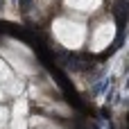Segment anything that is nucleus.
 I'll return each mask as SVG.
<instances>
[{
	"label": "nucleus",
	"instance_id": "obj_1",
	"mask_svg": "<svg viewBox=\"0 0 129 129\" xmlns=\"http://www.w3.org/2000/svg\"><path fill=\"white\" fill-rule=\"evenodd\" d=\"M50 32L54 36V41L68 50H79L82 45H86V36H88V27L86 20H79L75 16H59L52 20Z\"/></svg>",
	"mask_w": 129,
	"mask_h": 129
},
{
	"label": "nucleus",
	"instance_id": "obj_2",
	"mask_svg": "<svg viewBox=\"0 0 129 129\" xmlns=\"http://www.w3.org/2000/svg\"><path fill=\"white\" fill-rule=\"evenodd\" d=\"M2 57L7 59V63L16 70V73H20V75H34V57L29 54V50L25 48V45H20V43H5L2 45Z\"/></svg>",
	"mask_w": 129,
	"mask_h": 129
},
{
	"label": "nucleus",
	"instance_id": "obj_3",
	"mask_svg": "<svg viewBox=\"0 0 129 129\" xmlns=\"http://www.w3.org/2000/svg\"><path fill=\"white\" fill-rule=\"evenodd\" d=\"M113 36H116V27L111 23H100L98 29H95V34L91 36V43H88L91 52H102L113 41Z\"/></svg>",
	"mask_w": 129,
	"mask_h": 129
},
{
	"label": "nucleus",
	"instance_id": "obj_4",
	"mask_svg": "<svg viewBox=\"0 0 129 129\" xmlns=\"http://www.w3.org/2000/svg\"><path fill=\"white\" fill-rule=\"evenodd\" d=\"M61 5L73 14H93L100 9L102 0H61Z\"/></svg>",
	"mask_w": 129,
	"mask_h": 129
},
{
	"label": "nucleus",
	"instance_id": "obj_5",
	"mask_svg": "<svg viewBox=\"0 0 129 129\" xmlns=\"http://www.w3.org/2000/svg\"><path fill=\"white\" fill-rule=\"evenodd\" d=\"M14 79V75H11V66L7 63V59L0 54V84H7V82H11Z\"/></svg>",
	"mask_w": 129,
	"mask_h": 129
},
{
	"label": "nucleus",
	"instance_id": "obj_6",
	"mask_svg": "<svg viewBox=\"0 0 129 129\" xmlns=\"http://www.w3.org/2000/svg\"><path fill=\"white\" fill-rule=\"evenodd\" d=\"M9 118H11L9 109H7V107H0V129H7V125H9Z\"/></svg>",
	"mask_w": 129,
	"mask_h": 129
},
{
	"label": "nucleus",
	"instance_id": "obj_7",
	"mask_svg": "<svg viewBox=\"0 0 129 129\" xmlns=\"http://www.w3.org/2000/svg\"><path fill=\"white\" fill-rule=\"evenodd\" d=\"M5 98H7V95H5V88H2V84H0V102H5Z\"/></svg>",
	"mask_w": 129,
	"mask_h": 129
},
{
	"label": "nucleus",
	"instance_id": "obj_8",
	"mask_svg": "<svg viewBox=\"0 0 129 129\" xmlns=\"http://www.w3.org/2000/svg\"><path fill=\"white\" fill-rule=\"evenodd\" d=\"M48 129H50V127H48ZM52 129H57V127H52Z\"/></svg>",
	"mask_w": 129,
	"mask_h": 129
}]
</instances>
